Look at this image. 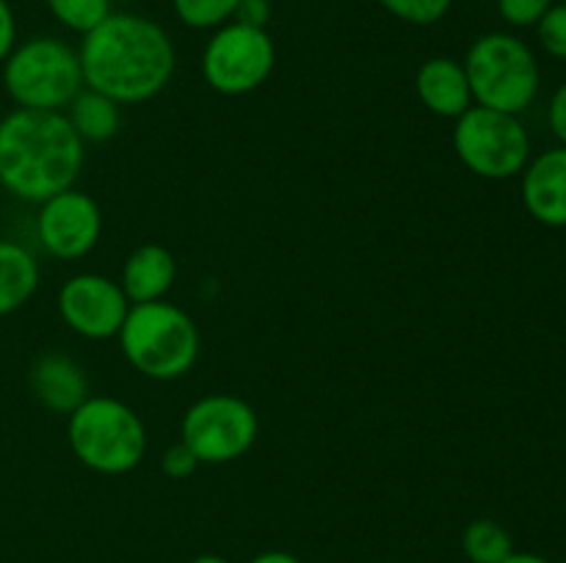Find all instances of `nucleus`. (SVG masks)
Wrapping results in <instances>:
<instances>
[{
    "label": "nucleus",
    "instance_id": "2",
    "mask_svg": "<svg viewBox=\"0 0 566 563\" xmlns=\"http://www.w3.org/2000/svg\"><path fill=\"white\" fill-rule=\"evenodd\" d=\"M83 163V138L61 110L14 108L0 119V185L11 196L42 204L75 188Z\"/></svg>",
    "mask_w": 566,
    "mask_h": 563
},
{
    "label": "nucleus",
    "instance_id": "13",
    "mask_svg": "<svg viewBox=\"0 0 566 563\" xmlns=\"http://www.w3.org/2000/svg\"><path fill=\"white\" fill-rule=\"evenodd\" d=\"M28 384L33 397L55 414H72L88 397L86 370L59 351H48L33 359Z\"/></svg>",
    "mask_w": 566,
    "mask_h": 563
},
{
    "label": "nucleus",
    "instance_id": "3",
    "mask_svg": "<svg viewBox=\"0 0 566 563\" xmlns=\"http://www.w3.org/2000/svg\"><path fill=\"white\" fill-rule=\"evenodd\" d=\"M116 337L127 362L155 381L180 379L199 357L197 323L186 309L166 298L130 304V312Z\"/></svg>",
    "mask_w": 566,
    "mask_h": 563
},
{
    "label": "nucleus",
    "instance_id": "27",
    "mask_svg": "<svg viewBox=\"0 0 566 563\" xmlns=\"http://www.w3.org/2000/svg\"><path fill=\"white\" fill-rule=\"evenodd\" d=\"M547 121H551V130L558 138V144L566 147V83H562L556 94H553L551 108H547Z\"/></svg>",
    "mask_w": 566,
    "mask_h": 563
},
{
    "label": "nucleus",
    "instance_id": "17",
    "mask_svg": "<svg viewBox=\"0 0 566 563\" xmlns=\"http://www.w3.org/2000/svg\"><path fill=\"white\" fill-rule=\"evenodd\" d=\"M70 125L75 127L77 136L83 138V144H103L119 132L122 127V110L119 103H114L105 94L94 92V88H81L75 99L70 103Z\"/></svg>",
    "mask_w": 566,
    "mask_h": 563
},
{
    "label": "nucleus",
    "instance_id": "7",
    "mask_svg": "<svg viewBox=\"0 0 566 563\" xmlns=\"http://www.w3.org/2000/svg\"><path fill=\"white\" fill-rule=\"evenodd\" d=\"M453 149L473 174L512 180L531 160V138L520 116L473 105L453 127Z\"/></svg>",
    "mask_w": 566,
    "mask_h": 563
},
{
    "label": "nucleus",
    "instance_id": "31",
    "mask_svg": "<svg viewBox=\"0 0 566 563\" xmlns=\"http://www.w3.org/2000/svg\"><path fill=\"white\" fill-rule=\"evenodd\" d=\"M558 3H566V0H558Z\"/></svg>",
    "mask_w": 566,
    "mask_h": 563
},
{
    "label": "nucleus",
    "instance_id": "14",
    "mask_svg": "<svg viewBox=\"0 0 566 563\" xmlns=\"http://www.w3.org/2000/svg\"><path fill=\"white\" fill-rule=\"evenodd\" d=\"M415 92L420 103L442 119H459L464 110L473 108V92H470L464 64L448 55H437L420 64L415 75Z\"/></svg>",
    "mask_w": 566,
    "mask_h": 563
},
{
    "label": "nucleus",
    "instance_id": "20",
    "mask_svg": "<svg viewBox=\"0 0 566 563\" xmlns=\"http://www.w3.org/2000/svg\"><path fill=\"white\" fill-rule=\"evenodd\" d=\"M55 22L75 33H88L111 14V0H48Z\"/></svg>",
    "mask_w": 566,
    "mask_h": 563
},
{
    "label": "nucleus",
    "instance_id": "15",
    "mask_svg": "<svg viewBox=\"0 0 566 563\" xmlns=\"http://www.w3.org/2000/svg\"><path fill=\"white\" fill-rule=\"evenodd\" d=\"M177 279V259L160 243H144L130 257L125 259L122 268V290L130 298V304L160 301L171 290Z\"/></svg>",
    "mask_w": 566,
    "mask_h": 563
},
{
    "label": "nucleus",
    "instance_id": "24",
    "mask_svg": "<svg viewBox=\"0 0 566 563\" xmlns=\"http://www.w3.org/2000/svg\"><path fill=\"white\" fill-rule=\"evenodd\" d=\"M197 467H199V458L193 456L191 447L182 445V442L171 445L169 450L164 453V458H160V469H164V475L175 480L188 478V475H193V469Z\"/></svg>",
    "mask_w": 566,
    "mask_h": 563
},
{
    "label": "nucleus",
    "instance_id": "28",
    "mask_svg": "<svg viewBox=\"0 0 566 563\" xmlns=\"http://www.w3.org/2000/svg\"><path fill=\"white\" fill-rule=\"evenodd\" d=\"M249 563H302L296 555L291 552H282V550H269V552H260L258 557H252Z\"/></svg>",
    "mask_w": 566,
    "mask_h": 563
},
{
    "label": "nucleus",
    "instance_id": "4",
    "mask_svg": "<svg viewBox=\"0 0 566 563\" xmlns=\"http://www.w3.org/2000/svg\"><path fill=\"white\" fill-rule=\"evenodd\" d=\"M77 461L99 475H125L147 456V425L119 397H86L66 425Z\"/></svg>",
    "mask_w": 566,
    "mask_h": 563
},
{
    "label": "nucleus",
    "instance_id": "5",
    "mask_svg": "<svg viewBox=\"0 0 566 563\" xmlns=\"http://www.w3.org/2000/svg\"><path fill=\"white\" fill-rule=\"evenodd\" d=\"M83 86L81 55L55 36L20 42L3 61V88L17 108L64 110Z\"/></svg>",
    "mask_w": 566,
    "mask_h": 563
},
{
    "label": "nucleus",
    "instance_id": "1",
    "mask_svg": "<svg viewBox=\"0 0 566 563\" xmlns=\"http://www.w3.org/2000/svg\"><path fill=\"white\" fill-rule=\"evenodd\" d=\"M81 70L86 88L119 105L147 103L171 83L177 53L164 25L142 14L111 11L97 28L83 33Z\"/></svg>",
    "mask_w": 566,
    "mask_h": 563
},
{
    "label": "nucleus",
    "instance_id": "6",
    "mask_svg": "<svg viewBox=\"0 0 566 563\" xmlns=\"http://www.w3.org/2000/svg\"><path fill=\"white\" fill-rule=\"evenodd\" d=\"M473 103L520 116L539 92V61L523 39L512 33H484L464 55Z\"/></svg>",
    "mask_w": 566,
    "mask_h": 563
},
{
    "label": "nucleus",
    "instance_id": "8",
    "mask_svg": "<svg viewBox=\"0 0 566 563\" xmlns=\"http://www.w3.org/2000/svg\"><path fill=\"white\" fill-rule=\"evenodd\" d=\"M276 64L274 39L265 28L227 22L216 28L202 53V75L213 92L243 97L263 86Z\"/></svg>",
    "mask_w": 566,
    "mask_h": 563
},
{
    "label": "nucleus",
    "instance_id": "30",
    "mask_svg": "<svg viewBox=\"0 0 566 563\" xmlns=\"http://www.w3.org/2000/svg\"><path fill=\"white\" fill-rule=\"evenodd\" d=\"M188 563H230V561H227V557H221V555H199V557H193V561H188Z\"/></svg>",
    "mask_w": 566,
    "mask_h": 563
},
{
    "label": "nucleus",
    "instance_id": "25",
    "mask_svg": "<svg viewBox=\"0 0 566 563\" xmlns=\"http://www.w3.org/2000/svg\"><path fill=\"white\" fill-rule=\"evenodd\" d=\"M232 20L249 28H265L271 20V0H241Z\"/></svg>",
    "mask_w": 566,
    "mask_h": 563
},
{
    "label": "nucleus",
    "instance_id": "21",
    "mask_svg": "<svg viewBox=\"0 0 566 563\" xmlns=\"http://www.w3.org/2000/svg\"><path fill=\"white\" fill-rule=\"evenodd\" d=\"M379 3L381 9L409 25H434L448 14L453 0H379Z\"/></svg>",
    "mask_w": 566,
    "mask_h": 563
},
{
    "label": "nucleus",
    "instance_id": "16",
    "mask_svg": "<svg viewBox=\"0 0 566 563\" xmlns=\"http://www.w3.org/2000/svg\"><path fill=\"white\" fill-rule=\"evenodd\" d=\"M39 287V259L31 248L0 237V318L31 301Z\"/></svg>",
    "mask_w": 566,
    "mask_h": 563
},
{
    "label": "nucleus",
    "instance_id": "19",
    "mask_svg": "<svg viewBox=\"0 0 566 563\" xmlns=\"http://www.w3.org/2000/svg\"><path fill=\"white\" fill-rule=\"evenodd\" d=\"M238 3L241 0H171L177 20L193 31H216L232 22Z\"/></svg>",
    "mask_w": 566,
    "mask_h": 563
},
{
    "label": "nucleus",
    "instance_id": "26",
    "mask_svg": "<svg viewBox=\"0 0 566 563\" xmlns=\"http://www.w3.org/2000/svg\"><path fill=\"white\" fill-rule=\"evenodd\" d=\"M17 47V17L9 0H0V64Z\"/></svg>",
    "mask_w": 566,
    "mask_h": 563
},
{
    "label": "nucleus",
    "instance_id": "18",
    "mask_svg": "<svg viewBox=\"0 0 566 563\" xmlns=\"http://www.w3.org/2000/svg\"><path fill=\"white\" fill-rule=\"evenodd\" d=\"M462 546L473 563H503L514 552L512 535L495 519H473L464 528Z\"/></svg>",
    "mask_w": 566,
    "mask_h": 563
},
{
    "label": "nucleus",
    "instance_id": "23",
    "mask_svg": "<svg viewBox=\"0 0 566 563\" xmlns=\"http://www.w3.org/2000/svg\"><path fill=\"white\" fill-rule=\"evenodd\" d=\"M556 0H497V11L514 28H536Z\"/></svg>",
    "mask_w": 566,
    "mask_h": 563
},
{
    "label": "nucleus",
    "instance_id": "9",
    "mask_svg": "<svg viewBox=\"0 0 566 563\" xmlns=\"http://www.w3.org/2000/svg\"><path fill=\"white\" fill-rule=\"evenodd\" d=\"M258 434L260 419L254 408L227 392L199 397L180 423V442L191 447L199 464H230L247 456Z\"/></svg>",
    "mask_w": 566,
    "mask_h": 563
},
{
    "label": "nucleus",
    "instance_id": "10",
    "mask_svg": "<svg viewBox=\"0 0 566 563\" xmlns=\"http://www.w3.org/2000/svg\"><path fill=\"white\" fill-rule=\"evenodd\" d=\"M130 312L122 285L103 274H77L61 285L59 315L75 334L86 340H111L119 334Z\"/></svg>",
    "mask_w": 566,
    "mask_h": 563
},
{
    "label": "nucleus",
    "instance_id": "11",
    "mask_svg": "<svg viewBox=\"0 0 566 563\" xmlns=\"http://www.w3.org/2000/svg\"><path fill=\"white\" fill-rule=\"evenodd\" d=\"M103 235V213L88 193L77 188L55 193L39 204L36 237L55 259H81Z\"/></svg>",
    "mask_w": 566,
    "mask_h": 563
},
{
    "label": "nucleus",
    "instance_id": "12",
    "mask_svg": "<svg viewBox=\"0 0 566 563\" xmlns=\"http://www.w3.org/2000/svg\"><path fill=\"white\" fill-rule=\"evenodd\" d=\"M525 210L539 224L566 226V147L545 149L523 169Z\"/></svg>",
    "mask_w": 566,
    "mask_h": 563
},
{
    "label": "nucleus",
    "instance_id": "29",
    "mask_svg": "<svg viewBox=\"0 0 566 563\" xmlns=\"http://www.w3.org/2000/svg\"><path fill=\"white\" fill-rule=\"evenodd\" d=\"M503 563H553V561H547V557L536 555V552H517V550H514L512 555H509Z\"/></svg>",
    "mask_w": 566,
    "mask_h": 563
},
{
    "label": "nucleus",
    "instance_id": "22",
    "mask_svg": "<svg viewBox=\"0 0 566 563\" xmlns=\"http://www.w3.org/2000/svg\"><path fill=\"white\" fill-rule=\"evenodd\" d=\"M536 39L553 59L566 61V3H553L547 14L536 22Z\"/></svg>",
    "mask_w": 566,
    "mask_h": 563
}]
</instances>
